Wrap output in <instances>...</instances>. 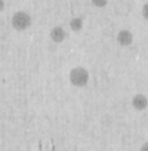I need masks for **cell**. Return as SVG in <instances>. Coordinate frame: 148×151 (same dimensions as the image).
Wrapping results in <instances>:
<instances>
[{"label": "cell", "mask_w": 148, "mask_h": 151, "mask_svg": "<svg viewBox=\"0 0 148 151\" xmlns=\"http://www.w3.org/2000/svg\"><path fill=\"white\" fill-rule=\"evenodd\" d=\"M11 25L15 31H26L32 25V16L26 11H16L11 17Z\"/></svg>", "instance_id": "cell-2"}, {"label": "cell", "mask_w": 148, "mask_h": 151, "mask_svg": "<svg viewBox=\"0 0 148 151\" xmlns=\"http://www.w3.org/2000/svg\"><path fill=\"white\" fill-rule=\"evenodd\" d=\"M131 106L136 110V111H143L148 107V98L144 94L138 93L131 98Z\"/></svg>", "instance_id": "cell-5"}, {"label": "cell", "mask_w": 148, "mask_h": 151, "mask_svg": "<svg viewBox=\"0 0 148 151\" xmlns=\"http://www.w3.org/2000/svg\"><path fill=\"white\" fill-rule=\"evenodd\" d=\"M142 16L148 21V1L144 3V5L142 7Z\"/></svg>", "instance_id": "cell-8"}, {"label": "cell", "mask_w": 148, "mask_h": 151, "mask_svg": "<svg viewBox=\"0 0 148 151\" xmlns=\"http://www.w3.org/2000/svg\"><path fill=\"white\" fill-rule=\"evenodd\" d=\"M90 80V73L83 66H74L69 72V81L74 88H85Z\"/></svg>", "instance_id": "cell-1"}, {"label": "cell", "mask_w": 148, "mask_h": 151, "mask_svg": "<svg viewBox=\"0 0 148 151\" xmlns=\"http://www.w3.org/2000/svg\"><path fill=\"white\" fill-rule=\"evenodd\" d=\"M91 4L95 8H104L109 4V0H91Z\"/></svg>", "instance_id": "cell-7"}, {"label": "cell", "mask_w": 148, "mask_h": 151, "mask_svg": "<svg viewBox=\"0 0 148 151\" xmlns=\"http://www.w3.org/2000/svg\"><path fill=\"white\" fill-rule=\"evenodd\" d=\"M49 37H50V40H52L53 42H56V44H61V42H64L66 40L68 33H66V31H65L64 27L56 25V27H53V28L50 29Z\"/></svg>", "instance_id": "cell-3"}, {"label": "cell", "mask_w": 148, "mask_h": 151, "mask_svg": "<svg viewBox=\"0 0 148 151\" xmlns=\"http://www.w3.org/2000/svg\"><path fill=\"white\" fill-rule=\"evenodd\" d=\"M4 8H5L4 0H0V12H3V11H4Z\"/></svg>", "instance_id": "cell-10"}, {"label": "cell", "mask_w": 148, "mask_h": 151, "mask_svg": "<svg viewBox=\"0 0 148 151\" xmlns=\"http://www.w3.org/2000/svg\"><path fill=\"white\" fill-rule=\"evenodd\" d=\"M117 41L120 47H130L134 42V35L128 29H120L117 33Z\"/></svg>", "instance_id": "cell-4"}, {"label": "cell", "mask_w": 148, "mask_h": 151, "mask_svg": "<svg viewBox=\"0 0 148 151\" xmlns=\"http://www.w3.org/2000/svg\"><path fill=\"white\" fill-rule=\"evenodd\" d=\"M69 27H70V29L75 33H78V32H81L83 29V19L79 17V16H75L70 20V23H69Z\"/></svg>", "instance_id": "cell-6"}, {"label": "cell", "mask_w": 148, "mask_h": 151, "mask_svg": "<svg viewBox=\"0 0 148 151\" xmlns=\"http://www.w3.org/2000/svg\"><path fill=\"white\" fill-rule=\"evenodd\" d=\"M139 151H148V142H146V143L142 145V147H140V150H139Z\"/></svg>", "instance_id": "cell-9"}]
</instances>
